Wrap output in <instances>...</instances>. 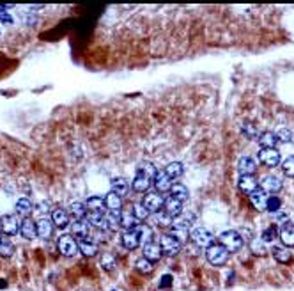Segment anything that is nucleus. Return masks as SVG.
<instances>
[{
	"label": "nucleus",
	"mask_w": 294,
	"mask_h": 291,
	"mask_svg": "<svg viewBox=\"0 0 294 291\" xmlns=\"http://www.w3.org/2000/svg\"><path fill=\"white\" fill-rule=\"evenodd\" d=\"M229 256H231V252H229L223 245H220V243H213L206 250L207 261H209L213 267H223V265L229 261Z\"/></svg>",
	"instance_id": "1"
},
{
	"label": "nucleus",
	"mask_w": 294,
	"mask_h": 291,
	"mask_svg": "<svg viewBox=\"0 0 294 291\" xmlns=\"http://www.w3.org/2000/svg\"><path fill=\"white\" fill-rule=\"evenodd\" d=\"M193 220H195V215H191V213L179 215V217H176L174 220H172V226H170L172 233L170 234H174V236L179 238V240L183 242V238L188 234V231H190Z\"/></svg>",
	"instance_id": "2"
},
{
	"label": "nucleus",
	"mask_w": 294,
	"mask_h": 291,
	"mask_svg": "<svg viewBox=\"0 0 294 291\" xmlns=\"http://www.w3.org/2000/svg\"><path fill=\"white\" fill-rule=\"evenodd\" d=\"M243 243H245V240H243L241 234L238 233V231H234V229L223 231V233L220 234V245H223L229 252H238V250L243 247Z\"/></svg>",
	"instance_id": "3"
},
{
	"label": "nucleus",
	"mask_w": 294,
	"mask_h": 291,
	"mask_svg": "<svg viewBox=\"0 0 294 291\" xmlns=\"http://www.w3.org/2000/svg\"><path fill=\"white\" fill-rule=\"evenodd\" d=\"M57 247H59L60 254L66 257H73L80 252L78 242H76L71 234H62V236H59V240H57Z\"/></svg>",
	"instance_id": "4"
},
{
	"label": "nucleus",
	"mask_w": 294,
	"mask_h": 291,
	"mask_svg": "<svg viewBox=\"0 0 294 291\" xmlns=\"http://www.w3.org/2000/svg\"><path fill=\"white\" fill-rule=\"evenodd\" d=\"M191 242L202 249H207L215 243V234L206 228H197L191 231Z\"/></svg>",
	"instance_id": "5"
},
{
	"label": "nucleus",
	"mask_w": 294,
	"mask_h": 291,
	"mask_svg": "<svg viewBox=\"0 0 294 291\" xmlns=\"http://www.w3.org/2000/svg\"><path fill=\"white\" fill-rule=\"evenodd\" d=\"M181 240L179 238H176L174 234H163L162 240H160V247H162V252L167 254V256H176V254H179V250H181Z\"/></svg>",
	"instance_id": "6"
},
{
	"label": "nucleus",
	"mask_w": 294,
	"mask_h": 291,
	"mask_svg": "<svg viewBox=\"0 0 294 291\" xmlns=\"http://www.w3.org/2000/svg\"><path fill=\"white\" fill-rule=\"evenodd\" d=\"M144 206L149 209V213H158L160 209L163 208V204H165V197H162V194H158V192H152V194H147L144 197Z\"/></svg>",
	"instance_id": "7"
},
{
	"label": "nucleus",
	"mask_w": 294,
	"mask_h": 291,
	"mask_svg": "<svg viewBox=\"0 0 294 291\" xmlns=\"http://www.w3.org/2000/svg\"><path fill=\"white\" fill-rule=\"evenodd\" d=\"M257 156H259V160L264 165H268V167H276V165L282 162L278 149H264V147H262Z\"/></svg>",
	"instance_id": "8"
},
{
	"label": "nucleus",
	"mask_w": 294,
	"mask_h": 291,
	"mask_svg": "<svg viewBox=\"0 0 294 291\" xmlns=\"http://www.w3.org/2000/svg\"><path fill=\"white\" fill-rule=\"evenodd\" d=\"M278 236L284 243V247H294V224L291 220L282 224V228L278 231Z\"/></svg>",
	"instance_id": "9"
},
{
	"label": "nucleus",
	"mask_w": 294,
	"mask_h": 291,
	"mask_svg": "<svg viewBox=\"0 0 294 291\" xmlns=\"http://www.w3.org/2000/svg\"><path fill=\"white\" fill-rule=\"evenodd\" d=\"M152 183H154V188H156L158 194H165V192H170L172 188V180L168 178L167 174H165V170H158V174L154 176V180H152Z\"/></svg>",
	"instance_id": "10"
},
{
	"label": "nucleus",
	"mask_w": 294,
	"mask_h": 291,
	"mask_svg": "<svg viewBox=\"0 0 294 291\" xmlns=\"http://www.w3.org/2000/svg\"><path fill=\"white\" fill-rule=\"evenodd\" d=\"M152 185V180L149 178V176H146L142 172V169L137 170V174H135V178H133V190L135 192H147L149 190V187Z\"/></svg>",
	"instance_id": "11"
},
{
	"label": "nucleus",
	"mask_w": 294,
	"mask_h": 291,
	"mask_svg": "<svg viewBox=\"0 0 294 291\" xmlns=\"http://www.w3.org/2000/svg\"><path fill=\"white\" fill-rule=\"evenodd\" d=\"M238 170L241 172V176H254V172L257 170V164L252 156L243 155L238 162Z\"/></svg>",
	"instance_id": "12"
},
{
	"label": "nucleus",
	"mask_w": 294,
	"mask_h": 291,
	"mask_svg": "<svg viewBox=\"0 0 294 291\" xmlns=\"http://www.w3.org/2000/svg\"><path fill=\"white\" fill-rule=\"evenodd\" d=\"M0 229H2V233L4 234H9V236H13V234L18 233V220H16V217H13V215H4V217L0 218Z\"/></svg>",
	"instance_id": "13"
},
{
	"label": "nucleus",
	"mask_w": 294,
	"mask_h": 291,
	"mask_svg": "<svg viewBox=\"0 0 294 291\" xmlns=\"http://www.w3.org/2000/svg\"><path fill=\"white\" fill-rule=\"evenodd\" d=\"M262 190H264V192H271V194H276V192L282 190V180L275 174L264 176V178H262Z\"/></svg>",
	"instance_id": "14"
},
{
	"label": "nucleus",
	"mask_w": 294,
	"mask_h": 291,
	"mask_svg": "<svg viewBox=\"0 0 294 291\" xmlns=\"http://www.w3.org/2000/svg\"><path fill=\"white\" fill-rule=\"evenodd\" d=\"M162 247H160V243L156 242H151V243H146L144 245V257H146L147 261H158V259H162Z\"/></svg>",
	"instance_id": "15"
},
{
	"label": "nucleus",
	"mask_w": 294,
	"mask_h": 291,
	"mask_svg": "<svg viewBox=\"0 0 294 291\" xmlns=\"http://www.w3.org/2000/svg\"><path fill=\"white\" fill-rule=\"evenodd\" d=\"M78 249H80V252L87 257H92L98 254V243L94 242V240H91V238H80Z\"/></svg>",
	"instance_id": "16"
},
{
	"label": "nucleus",
	"mask_w": 294,
	"mask_h": 291,
	"mask_svg": "<svg viewBox=\"0 0 294 291\" xmlns=\"http://www.w3.org/2000/svg\"><path fill=\"white\" fill-rule=\"evenodd\" d=\"M36 228H37V236L41 240H48L54 233V222L48 220V218H39L37 222H36Z\"/></svg>",
	"instance_id": "17"
},
{
	"label": "nucleus",
	"mask_w": 294,
	"mask_h": 291,
	"mask_svg": "<svg viewBox=\"0 0 294 291\" xmlns=\"http://www.w3.org/2000/svg\"><path fill=\"white\" fill-rule=\"evenodd\" d=\"M20 233L23 238H27V240H34L36 236H37V228H36V222L32 220V218H23V222L20 224Z\"/></svg>",
	"instance_id": "18"
},
{
	"label": "nucleus",
	"mask_w": 294,
	"mask_h": 291,
	"mask_svg": "<svg viewBox=\"0 0 294 291\" xmlns=\"http://www.w3.org/2000/svg\"><path fill=\"white\" fill-rule=\"evenodd\" d=\"M129 187H131L129 181L124 180V178H113L112 180V192L113 194H117L121 199L129 194Z\"/></svg>",
	"instance_id": "19"
},
{
	"label": "nucleus",
	"mask_w": 294,
	"mask_h": 291,
	"mask_svg": "<svg viewBox=\"0 0 294 291\" xmlns=\"http://www.w3.org/2000/svg\"><path fill=\"white\" fill-rule=\"evenodd\" d=\"M140 236H138L137 229H133V231H126V233L123 234V245L124 249H128V250H135V249H138V245H140Z\"/></svg>",
	"instance_id": "20"
},
{
	"label": "nucleus",
	"mask_w": 294,
	"mask_h": 291,
	"mask_svg": "<svg viewBox=\"0 0 294 291\" xmlns=\"http://www.w3.org/2000/svg\"><path fill=\"white\" fill-rule=\"evenodd\" d=\"M250 201L255 206V209L262 211V209H266V204H268V195L262 188H257L250 194Z\"/></svg>",
	"instance_id": "21"
},
{
	"label": "nucleus",
	"mask_w": 294,
	"mask_h": 291,
	"mask_svg": "<svg viewBox=\"0 0 294 291\" xmlns=\"http://www.w3.org/2000/svg\"><path fill=\"white\" fill-rule=\"evenodd\" d=\"M52 222H54V226H57V228L66 229L69 226V213L62 208L54 209V213H52Z\"/></svg>",
	"instance_id": "22"
},
{
	"label": "nucleus",
	"mask_w": 294,
	"mask_h": 291,
	"mask_svg": "<svg viewBox=\"0 0 294 291\" xmlns=\"http://www.w3.org/2000/svg\"><path fill=\"white\" fill-rule=\"evenodd\" d=\"M71 226V233L76 234L78 238H91V226L84 220H74Z\"/></svg>",
	"instance_id": "23"
},
{
	"label": "nucleus",
	"mask_w": 294,
	"mask_h": 291,
	"mask_svg": "<svg viewBox=\"0 0 294 291\" xmlns=\"http://www.w3.org/2000/svg\"><path fill=\"white\" fill-rule=\"evenodd\" d=\"M165 213H168L172 218L174 217H179V215L183 213V203L181 201L174 199V197H168V199H165Z\"/></svg>",
	"instance_id": "24"
},
{
	"label": "nucleus",
	"mask_w": 294,
	"mask_h": 291,
	"mask_svg": "<svg viewBox=\"0 0 294 291\" xmlns=\"http://www.w3.org/2000/svg\"><path fill=\"white\" fill-rule=\"evenodd\" d=\"M259 142L264 149H275V146L278 144V137L275 131H262L259 135Z\"/></svg>",
	"instance_id": "25"
},
{
	"label": "nucleus",
	"mask_w": 294,
	"mask_h": 291,
	"mask_svg": "<svg viewBox=\"0 0 294 291\" xmlns=\"http://www.w3.org/2000/svg\"><path fill=\"white\" fill-rule=\"evenodd\" d=\"M105 222L110 231H119L121 229V211H107L105 213Z\"/></svg>",
	"instance_id": "26"
},
{
	"label": "nucleus",
	"mask_w": 294,
	"mask_h": 291,
	"mask_svg": "<svg viewBox=\"0 0 294 291\" xmlns=\"http://www.w3.org/2000/svg\"><path fill=\"white\" fill-rule=\"evenodd\" d=\"M271 254H273V257L276 259L278 263H291V259H293V254H291V250L287 247H280V245H275L273 249H271Z\"/></svg>",
	"instance_id": "27"
},
{
	"label": "nucleus",
	"mask_w": 294,
	"mask_h": 291,
	"mask_svg": "<svg viewBox=\"0 0 294 291\" xmlns=\"http://www.w3.org/2000/svg\"><path fill=\"white\" fill-rule=\"evenodd\" d=\"M121 228H124L126 231H133L138 228V220L133 217L131 209L129 211H121Z\"/></svg>",
	"instance_id": "28"
},
{
	"label": "nucleus",
	"mask_w": 294,
	"mask_h": 291,
	"mask_svg": "<svg viewBox=\"0 0 294 291\" xmlns=\"http://www.w3.org/2000/svg\"><path fill=\"white\" fill-rule=\"evenodd\" d=\"M87 224L91 228L96 229H107V222H105V213H98V211H91L87 215Z\"/></svg>",
	"instance_id": "29"
},
{
	"label": "nucleus",
	"mask_w": 294,
	"mask_h": 291,
	"mask_svg": "<svg viewBox=\"0 0 294 291\" xmlns=\"http://www.w3.org/2000/svg\"><path fill=\"white\" fill-rule=\"evenodd\" d=\"M170 194H172L170 197H174V199H177V201H181V203L190 197V192H188V188L183 183H174V185H172Z\"/></svg>",
	"instance_id": "30"
},
{
	"label": "nucleus",
	"mask_w": 294,
	"mask_h": 291,
	"mask_svg": "<svg viewBox=\"0 0 294 291\" xmlns=\"http://www.w3.org/2000/svg\"><path fill=\"white\" fill-rule=\"evenodd\" d=\"M69 213L73 215L74 220H84V218H87V208H85V204L74 201L69 204Z\"/></svg>",
	"instance_id": "31"
},
{
	"label": "nucleus",
	"mask_w": 294,
	"mask_h": 291,
	"mask_svg": "<svg viewBox=\"0 0 294 291\" xmlns=\"http://www.w3.org/2000/svg\"><path fill=\"white\" fill-rule=\"evenodd\" d=\"M183 172H184V167H183L181 162H170V164L165 167V174L170 178V180H176V178H181Z\"/></svg>",
	"instance_id": "32"
},
{
	"label": "nucleus",
	"mask_w": 294,
	"mask_h": 291,
	"mask_svg": "<svg viewBox=\"0 0 294 291\" xmlns=\"http://www.w3.org/2000/svg\"><path fill=\"white\" fill-rule=\"evenodd\" d=\"M239 188L243 190V192H248V194H252L254 190H257V180H255V176H241Z\"/></svg>",
	"instance_id": "33"
},
{
	"label": "nucleus",
	"mask_w": 294,
	"mask_h": 291,
	"mask_svg": "<svg viewBox=\"0 0 294 291\" xmlns=\"http://www.w3.org/2000/svg\"><path fill=\"white\" fill-rule=\"evenodd\" d=\"M172 220H174V218H172L168 213H165V211H158V213H154V217H152V226H160V228H170Z\"/></svg>",
	"instance_id": "34"
},
{
	"label": "nucleus",
	"mask_w": 294,
	"mask_h": 291,
	"mask_svg": "<svg viewBox=\"0 0 294 291\" xmlns=\"http://www.w3.org/2000/svg\"><path fill=\"white\" fill-rule=\"evenodd\" d=\"M105 204H107L108 209H112V211H119V209L123 208V199H121L117 194L110 192V194H107V197H105Z\"/></svg>",
	"instance_id": "35"
},
{
	"label": "nucleus",
	"mask_w": 294,
	"mask_h": 291,
	"mask_svg": "<svg viewBox=\"0 0 294 291\" xmlns=\"http://www.w3.org/2000/svg\"><path fill=\"white\" fill-rule=\"evenodd\" d=\"M15 208H16V211H18L20 215H23L25 218L32 213V203H30L27 197H20V199L16 201Z\"/></svg>",
	"instance_id": "36"
},
{
	"label": "nucleus",
	"mask_w": 294,
	"mask_h": 291,
	"mask_svg": "<svg viewBox=\"0 0 294 291\" xmlns=\"http://www.w3.org/2000/svg\"><path fill=\"white\" fill-rule=\"evenodd\" d=\"M87 208L91 211H98V213H103L107 204H105L103 197H89L87 199Z\"/></svg>",
	"instance_id": "37"
},
{
	"label": "nucleus",
	"mask_w": 294,
	"mask_h": 291,
	"mask_svg": "<svg viewBox=\"0 0 294 291\" xmlns=\"http://www.w3.org/2000/svg\"><path fill=\"white\" fill-rule=\"evenodd\" d=\"M131 213H133V217L137 218L138 222H142V220L149 218V209H147L142 203H135V204H133Z\"/></svg>",
	"instance_id": "38"
},
{
	"label": "nucleus",
	"mask_w": 294,
	"mask_h": 291,
	"mask_svg": "<svg viewBox=\"0 0 294 291\" xmlns=\"http://www.w3.org/2000/svg\"><path fill=\"white\" fill-rule=\"evenodd\" d=\"M276 238H278V228H276V226H268V228L262 231L260 240L264 243H271V242H275Z\"/></svg>",
	"instance_id": "39"
},
{
	"label": "nucleus",
	"mask_w": 294,
	"mask_h": 291,
	"mask_svg": "<svg viewBox=\"0 0 294 291\" xmlns=\"http://www.w3.org/2000/svg\"><path fill=\"white\" fill-rule=\"evenodd\" d=\"M13 254H15V245L11 243V240L2 236V240H0V256L11 257Z\"/></svg>",
	"instance_id": "40"
},
{
	"label": "nucleus",
	"mask_w": 294,
	"mask_h": 291,
	"mask_svg": "<svg viewBox=\"0 0 294 291\" xmlns=\"http://www.w3.org/2000/svg\"><path fill=\"white\" fill-rule=\"evenodd\" d=\"M137 233H138V236H140V242H146V243H151L152 242V229H151V226H138Z\"/></svg>",
	"instance_id": "41"
},
{
	"label": "nucleus",
	"mask_w": 294,
	"mask_h": 291,
	"mask_svg": "<svg viewBox=\"0 0 294 291\" xmlns=\"http://www.w3.org/2000/svg\"><path fill=\"white\" fill-rule=\"evenodd\" d=\"M135 267H137L138 272H142V273H151L152 270H154V265H152L151 261H147L146 257H140V259H137Z\"/></svg>",
	"instance_id": "42"
},
{
	"label": "nucleus",
	"mask_w": 294,
	"mask_h": 291,
	"mask_svg": "<svg viewBox=\"0 0 294 291\" xmlns=\"http://www.w3.org/2000/svg\"><path fill=\"white\" fill-rule=\"evenodd\" d=\"M250 249H252V252H254L255 256H262V254L266 252L264 242H262V240H259V238H254V240H252Z\"/></svg>",
	"instance_id": "43"
},
{
	"label": "nucleus",
	"mask_w": 294,
	"mask_h": 291,
	"mask_svg": "<svg viewBox=\"0 0 294 291\" xmlns=\"http://www.w3.org/2000/svg\"><path fill=\"white\" fill-rule=\"evenodd\" d=\"M282 169H284V174L289 176V178H294V155L289 156V158H285L282 162Z\"/></svg>",
	"instance_id": "44"
},
{
	"label": "nucleus",
	"mask_w": 294,
	"mask_h": 291,
	"mask_svg": "<svg viewBox=\"0 0 294 291\" xmlns=\"http://www.w3.org/2000/svg\"><path fill=\"white\" fill-rule=\"evenodd\" d=\"M280 206H282V201L278 199V197H268V204H266V209H268V211H271V213H276V211H278L280 209Z\"/></svg>",
	"instance_id": "45"
},
{
	"label": "nucleus",
	"mask_w": 294,
	"mask_h": 291,
	"mask_svg": "<svg viewBox=\"0 0 294 291\" xmlns=\"http://www.w3.org/2000/svg\"><path fill=\"white\" fill-rule=\"evenodd\" d=\"M101 267H103L105 270H113V268H115V257H113L112 254H103V256H101Z\"/></svg>",
	"instance_id": "46"
},
{
	"label": "nucleus",
	"mask_w": 294,
	"mask_h": 291,
	"mask_svg": "<svg viewBox=\"0 0 294 291\" xmlns=\"http://www.w3.org/2000/svg\"><path fill=\"white\" fill-rule=\"evenodd\" d=\"M241 130H243V133H245L248 139H257V128H255L252 123H243Z\"/></svg>",
	"instance_id": "47"
},
{
	"label": "nucleus",
	"mask_w": 294,
	"mask_h": 291,
	"mask_svg": "<svg viewBox=\"0 0 294 291\" xmlns=\"http://www.w3.org/2000/svg\"><path fill=\"white\" fill-rule=\"evenodd\" d=\"M276 137H278V142H291L293 141V131L289 128H282V130H278Z\"/></svg>",
	"instance_id": "48"
},
{
	"label": "nucleus",
	"mask_w": 294,
	"mask_h": 291,
	"mask_svg": "<svg viewBox=\"0 0 294 291\" xmlns=\"http://www.w3.org/2000/svg\"><path fill=\"white\" fill-rule=\"evenodd\" d=\"M7 7H9V5H7ZM7 7L0 5V21H2V23L11 25L13 23V16H11V13H7Z\"/></svg>",
	"instance_id": "49"
},
{
	"label": "nucleus",
	"mask_w": 294,
	"mask_h": 291,
	"mask_svg": "<svg viewBox=\"0 0 294 291\" xmlns=\"http://www.w3.org/2000/svg\"><path fill=\"white\" fill-rule=\"evenodd\" d=\"M142 172H144L146 176H149L151 180H154V176L158 174L156 167H154L152 164H144V165H142Z\"/></svg>",
	"instance_id": "50"
},
{
	"label": "nucleus",
	"mask_w": 294,
	"mask_h": 291,
	"mask_svg": "<svg viewBox=\"0 0 294 291\" xmlns=\"http://www.w3.org/2000/svg\"><path fill=\"white\" fill-rule=\"evenodd\" d=\"M172 284V275H163L160 279V288H170Z\"/></svg>",
	"instance_id": "51"
},
{
	"label": "nucleus",
	"mask_w": 294,
	"mask_h": 291,
	"mask_svg": "<svg viewBox=\"0 0 294 291\" xmlns=\"http://www.w3.org/2000/svg\"><path fill=\"white\" fill-rule=\"evenodd\" d=\"M0 240H2V229H0Z\"/></svg>",
	"instance_id": "52"
}]
</instances>
